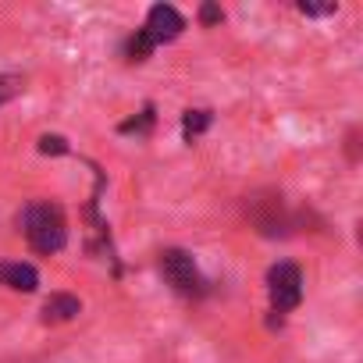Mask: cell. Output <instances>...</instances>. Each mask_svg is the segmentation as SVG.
<instances>
[{
    "label": "cell",
    "instance_id": "6da1fadb",
    "mask_svg": "<svg viewBox=\"0 0 363 363\" xmlns=\"http://www.w3.org/2000/svg\"><path fill=\"white\" fill-rule=\"evenodd\" d=\"M18 225L29 239V246L36 253H61L65 242H68V225H65V214L57 203H47V200H36L29 203L22 214H18Z\"/></svg>",
    "mask_w": 363,
    "mask_h": 363
},
{
    "label": "cell",
    "instance_id": "7a4b0ae2",
    "mask_svg": "<svg viewBox=\"0 0 363 363\" xmlns=\"http://www.w3.org/2000/svg\"><path fill=\"white\" fill-rule=\"evenodd\" d=\"M160 274L178 296H189V299L207 296V278L200 274L193 253H186V250H178V246L164 250L160 253Z\"/></svg>",
    "mask_w": 363,
    "mask_h": 363
},
{
    "label": "cell",
    "instance_id": "3957f363",
    "mask_svg": "<svg viewBox=\"0 0 363 363\" xmlns=\"http://www.w3.org/2000/svg\"><path fill=\"white\" fill-rule=\"evenodd\" d=\"M267 299H271V313H292L303 303V271L289 260L274 264L267 271Z\"/></svg>",
    "mask_w": 363,
    "mask_h": 363
},
{
    "label": "cell",
    "instance_id": "277c9868",
    "mask_svg": "<svg viewBox=\"0 0 363 363\" xmlns=\"http://www.w3.org/2000/svg\"><path fill=\"white\" fill-rule=\"evenodd\" d=\"M246 214H250V221H253V228L260 232V235H289V228L296 225L292 218H289V211H285V200L278 196V193H257V196H250L246 200Z\"/></svg>",
    "mask_w": 363,
    "mask_h": 363
},
{
    "label": "cell",
    "instance_id": "5b68a950",
    "mask_svg": "<svg viewBox=\"0 0 363 363\" xmlns=\"http://www.w3.org/2000/svg\"><path fill=\"white\" fill-rule=\"evenodd\" d=\"M182 29H186V18H182V15H178L171 4H153L139 33H143V36H146L153 47H160V43L178 40V36H182Z\"/></svg>",
    "mask_w": 363,
    "mask_h": 363
},
{
    "label": "cell",
    "instance_id": "8992f818",
    "mask_svg": "<svg viewBox=\"0 0 363 363\" xmlns=\"http://www.w3.org/2000/svg\"><path fill=\"white\" fill-rule=\"evenodd\" d=\"M0 285L15 289V292H36V289H40V271H36L33 264L0 260Z\"/></svg>",
    "mask_w": 363,
    "mask_h": 363
},
{
    "label": "cell",
    "instance_id": "52a82bcc",
    "mask_svg": "<svg viewBox=\"0 0 363 363\" xmlns=\"http://www.w3.org/2000/svg\"><path fill=\"white\" fill-rule=\"evenodd\" d=\"M79 313H82V303L75 296H68V292H57V296H50L43 303V320L47 324H65V320H72Z\"/></svg>",
    "mask_w": 363,
    "mask_h": 363
},
{
    "label": "cell",
    "instance_id": "ba28073f",
    "mask_svg": "<svg viewBox=\"0 0 363 363\" xmlns=\"http://www.w3.org/2000/svg\"><path fill=\"white\" fill-rule=\"evenodd\" d=\"M211 121H214L211 111H186V114H182V132H186V139L193 143V139H200L211 128Z\"/></svg>",
    "mask_w": 363,
    "mask_h": 363
},
{
    "label": "cell",
    "instance_id": "9c48e42d",
    "mask_svg": "<svg viewBox=\"0 0 363 363\" xmlns=\"http://www.w3.org/2000/svg\"><path fill=\"white\" fill-rule=\"evenodd\" d=\"M153 50H157V47H153V43H150V40H146L139 29H135V36L125 43V54H128V61H146Z\"/></svg>",
    "mask_w": 363,
    "mask_h": 363
},
{
    "label": "cell",
    "instance_id": "30bf717a",
    "mask_svg": "<svg viewBox=\"0 0 363 363\" xmlns=\"http://www.w3.org/2000/svg\"><path fill=\"white\" fill-rule=\"evenodd\" d=\"M22 93V79H15V75H0V107H4L11 96H18Z\"/></svg>",
    "mask_w": 363,
    "mask_h": 363
},
{
    "label": "cell",
    "instance_id": "8fae6325",
    "mask_svg": "<svg viewBox=\"0 0 363 363\" xmlns=\"http://www.w3.org/2000/svg\"><path fill=\"white\" fill-rule=\"evenodd\" d=\"M153 125V107H146L139 118H128V121H121V132H146Z\"/></svg>",
    "mask_w": 363,
    "mask_h": 363
},
{
    "label": "cell",
    "instance_id": "7c38bea8",
    "mask_svg": "<svg viewBox=\"0 0 363 363\" xmlns=\"http://www.w3.org/2000/svg\"><path fill=\"white\" fill-rule=\"evenodd\" d=\"M40 153H68V143L65 135H40Z\"/></svg>",
    "mask_w": 363,
    "mask_h": 363
},
{
    "label": "cell",
    "instance_id": "4fadbf2b",
    "mask_svg": "<svg viewBox=\"0 0 363 363\" xmlns=\"http://www.w3.org/2000/svg\"><path fill=\"white\" fill-rule=\"evenodd\" d=\"M299 11H303L306 18H320V15H335L338 8H335V4H299Z\"/></svg>",
    "mask_w": 363,
    "mask_h": 363
},
{
    "label": "cell",
    "instance_id": "5bb4252c",
    "mask_svg": "<svg viewBox=\"0 0 363 363\" xmlns=\"http://www.w3.org/2000/svg\"><path fill=\"white\" fill-rule=\"evenodd\" d=\"M221 18H225L221 8H214V4H203V8H200V22H203V26H218Z\"/></svg>",
    "mask_w": 363,
    "mask_h": 363
}]
</instances>
